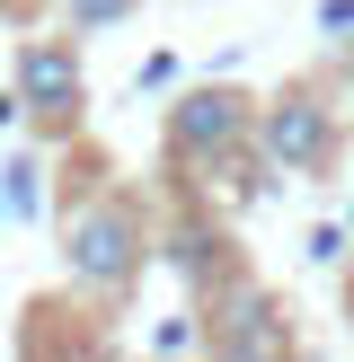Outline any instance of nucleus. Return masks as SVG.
Returning a JSON list of instances; mask_svg holds the SVG:
<instances>
[{"mask_svg":"<svg viewBox=\"0 0 354 362\" xmlns=\"http://www.w3.org/2000/svg\"><path fill=\"white\" fill-rule=\"evenodd\" d=\"M53 239H62V274H71V292L98 300V310H115V300L142 283V265L159 257V221H151V204H142L124 177H106V168H88L80 186L62 194Z\"/></svg>","mask_w":354,"mask_h":362,"instance_id":"1","label":"nucleus"},{"mask_svg":"<svg viewBox=\"0 0 354 362\" xmlns=\"http://www.w3.org/2000/svg\"><path fill=\"white\" fill-rule=\"evenodd\" d=\"M346 88L328 80V71H310V80H283L275 98H257V159L275 177H301V186H319V177L346 159Z\"/></svg>","mask_w":354,"mask_h":362,"instance_id":"2","label":"nucleus"},{"mask_svg":"<svg viewBox=\"0 0 354 362\" xmlns=\"http://www.w3.org/2000/svg\"><path fill=\"white\" fill-rule=\"evenodd\" d=\"M159 151H169V168H204L230 186V159H257V98L239 80L177 88L169 115H159Z\"/></svg>","mask_w":354,"mask_h":362,"instance_id":"3","label":"nucleus"},{"mask_svg":"<svg viewBox=\"0 0 354 362\" xmlns=\"http://www.w3.org/2000/svg\"><path fill=\"white\" fill-rule=\"evenodd\" d=\"M195 327H204V362H301V336H292L283 292L257 283L248 265L212 300H195Z\"/></svg>","mask_w":354,"mask_h":362,"instance_id":"4","label":"nucleus"},{"mask_svg":"<svg viewBox=\"0 0 354 362\" xmlns=\"http://www.w3.org/2000/svg\"><path fill=\"white\" fill-rule=\"evenodd\" d=\"M9 98H18V115H27V133H45V141L80 133V115H88L80 45H71V35H27L18 62H9Z\"/></svg>","mask_w":354,"mask_h":362,"instance_id":"5","label":"nucleus"},{"mask_svg":"<svg viewBox=\"0 0 354 362\" xmlns=\"http://www.w3.org/2000/svg\"><path fill=\"white\" fill-rule=\"evenodd\" d=\"M159 265L186 283V300H212L230 274H239L230 221H222L212 204H169V212H159Z\"/></svg>","mask_w":354,"mask_h":362,"instance_id":"6","label":"nucleus"},{"mask_svg":"<svg viewBox=\"0 0 354 362\" xmlns=\"http://www.w3.org/2000/svg\"><path fill=\"white\" fill-rule=\"evenodd\" d=\"M0 212H18V221L45 212V159H9L0 168Z\"/></svg>","mask_w":354,"mask_h":362,"instance_id":"7","label":"nucleus"},{"mask_svg":"<svg viewBox=\"0 0 354 362\" xmlns=\"http://www.w3.org/2000/svg\"><path fill=\"white\" fill-rule=\"evenodd\" d=\"M53 9H62V27H71V35H106V27H124L142 0H53Z\"/></svg>","mask_w":354,"mask_h":362,"instance_id":"8","label":"nucleus"},{"mask_svg":"<svg viewBox=\"0 0 354 362\" xmlns=\"http://www.w3.org/2000/svg\"><path fill=\"white\" fill-rule=\"evenodd\" d=\"M346 239H354L346 221H328V230H310V257H319V265H346Z\"/></svg>","mask_w":354,"mask_h":362,"instance_id":"9","label":"nucleus"},{"mask_svg":"<svg viewBox=\"0 0 354 362\" xmlns=\"http://www.w3.org/2000/svg\"><path fill=\"white\" fill-rule=\"evenodd\" d=\"M177 80V53H142V71H133V88H169Z\"/></svg>","mask_w":354,"mask_h":362,"instance_id":"10","label":"nucleus"},{"mask_svg":"<svg viewBox=\"0 0 354 362\" xmlns=\"http://www.w3.org/2000/svg\"><path fill=\"white\" fill-rule=\"evenodd\" d=\"M319 27H328V35H354V0H319Z\"/></svg>","mask_w":354,"mask_h":362,"instance_id":"11","label":"nucleus"},{"mask_svg":"<svg viewBox=\"0 0 354 362\" xmlns=\"http://www.w3.org/2000/svg\"><path fill=\"white\" fill-rule=\"evenodd\" d=\"M328 80H336V88H354V35H346V62H336Z\"/></svg>","mask_w":354,"mask_h":362,"instance_id":"12","label":"nucleus"},{"mask_svg":"<svg viewBox=\"0 0 354 362\" xmlns=\"http://www.w3.org/2000/svg\"><path fill=\"white\" fill-rule=\"evenodd\" d=\"M9 124H27V115H18V98H9V88H0V133H9Z\"/></svg>","mask_w":354,"mask_h":362,"instance_id":"13","label":"nucleus"},{"mask_svg":"<svg viewBox=\"0 0 354 362\" xmlns=\"http://www.w3.org/2000/svg\"><path fill=\"white\" fill-rule=\"evenodd\" d=\"M35 9H45V0H0V18H35Z\"/></svg>","mask_w":354,"mask_h":362,"instance_id":"14","label":"nucleus"},{"mask_svg":"<svg viewBox=\"0 0 354 362\" xmlns=\"http://www.w3.org/2000/svg\"><path fill=\"white\" fill-rule=\"evenodd\" d=\"M346 230H354V194H346Z\"/></svg>","mask_w":354,"mask_h":362,"instance_id":"15","label":"nucleus"},{"mask_svg":"<svg viewBox=\"0 0 354 362\" xmlns=\"http://www.w3.org/2000/svg\"><path fill=\"white\" fill-rule=\"evenodd\" d=\"M142 362H151V354H142Z\"/></svg>","mask_w":354,"mask_h":362,"instance_id":"16","label":"nucleus"}]
</instances>
